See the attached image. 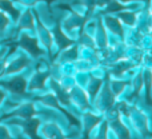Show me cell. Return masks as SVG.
<instances>
[{
	"label": "cell",
	"instance_id": "cell-1",
	"mask_svg": "<svg viewBox=\"0 0 152 139\" xmlns=\"http://www.w3.org/2000/svg\"><path fill=\"white\" fill-rule=\"evenodd\" d=\"M68 96H69V103L74 104L76 108L83 113L86 110H89L92 108L91 106V100L88 98V94H87L86 88L83 87H79V86H74L68 92Z\"/></svg>",
	"mask_w": 152,
	"mask_h": 139
},
{
	"label": "cell",
	"instance_id": "cell-2",
	"mask_svg": "<svg viewBox=\"0 0 152 139\" xmlns=\"http://www.w3.org/2000/svg\"><path fill=\"white\" fill-rule=\"evenodd\" d=\"M127 118L131 121V126H132V129H135V131H137V132L150 131V121H148V116L145 115L142 110H139L137 107L131 106Z\"/></svg>",
	"mask_w": 152,
	"mask_h": 139
},
{
	"label": "cell",
	"instance_id": "cell-3",
	"mask_svg": "<svg viewBox=\"0 0 152 139\" xmlns=\"http://www.w3.org/2000/svg\"><path fill=\"white\" fill-rule=\"evenodd\" d=\"M102 21H103V26L107 29L108 34L124 40L126 31H124V27H123V24H121V21L119 20L118 16H112V15H107V13H105V15H103Z\"/></svg>",
	"mask_w": 152,
	"mask_h": 139
},
{
	"label": "cell",
	"instance_id": "cell-4",
	"mask_svg": "<svg viewBox=\"0 0 152 139\" xmlns=\"http://www.w3.org/2000/svg\"><path fill=\"white\" fill-rule=\"evenodd\" d=\"M52 38H53V46H56L59 51H61V50H64V48L69 47V46L75 44V40L72 39V38H69L68 35L63 31L61 26H56L55 27L53 34H52Z\"/></svg>",
	"mask_w": 152,
	"mask_h": 139
},
{
	"label": "cell",
	"instance_id": "cell-5",
	"mask_svg": "<svg viewBox=\"0 0 152 139\" xmlns=\"http://www.w3.org/2000/svg\"><path fill=\"white\" fill-rule=\"evenodd\" d=\"M20 46L32 56H40L43 52V50L40 48L39 42L35 38L29 36L28 34H23L20 38Z\"/></svg>",
	"mask_w": 152,
	"mask_h": 139
},
{
	"label": "cell",
	"instance_id": "cell-6",
	"mask_svg": "<svg viewBox=\"0 0 152 139\" xmlns=\"http://www.w3.org/2000/svg\"><path fill=\"white\" fill-rule=\"evenodd\" d=\"M118 18L123 26L134 28V27H136L137 21H139L140 12H139V10H124V11L121 10L118 12Z\"/></svg>",
	"mask_w": 152,
	"mask_h": 139
},
{
	"label": "cell",
	"instance_id": "cell-7",
	"mask_svg": "<svg viewBox=\"0 0 152 139\" xmlns=\"http://www.w3.org/2000/svg\"><path fill=\"white\" fill-rule=\"evenodd\" d=\"M79 59V46H69V47L61 50L60 55L58 56V63H74Z\"/></svg>",
	"mask_w": 152,
	"mask_h": 139
},
{
	"label": "cell",
	"instance_id": "cell-8",
	"mask_svg": "<svg viewBox=\"0 0 152 139\" xmlns=\"http://www.w3.org/2000/svg\"><path fill=\"white\" fill-rule=\"evenodd\" d=\"M37 31L40 32V43H42V46L45 48L47 51H51V48L53 47V38H52V34H51L50 31H48L47 28H45V26L42 23V21L37 19Z\"/></svg>",
	"mask_w": 152,
	"mask_h": 139
},
{
	"label": "cell",
	"instance_id": "cell-9",
	"mask_svg": "<svg viewBox=\"0 0 152 139\" xmlns=\"http://www.w3.org/2000/svg\"><path fill=\"white\" fill-rule=\"evenodd\" d=\"M7 86L8 90L15 92V94H24L27 90V80L24 78L18 76V78H13L10 83H7Z\"/></svg>",
	"mask_w": 152,
	"mask_h": 139
},
{
	"label": "cell",
	"instance_id": "cell-10",
	"mask_svg": "<svg viewBox=\"0 0 152 139\" xmlns=\"http://www.w3.org/2000/svg\"><path fill=\"white\" fill-rule=\"evenodd\" d=\"M0 10L5 11V12H8V13H11V15H12V18L15 19V20H16V19H19L18 10H15V8H13L12 3H11L10 0H0Z\"/></svg>",
	"mask_w": 152,
	"mask_h": 139
},
{
	"label": "cell",
	"instance_id": "cell-11",
	"mask_svg": "<svg viewBox=\"0 0 152 139\" xmlns=\"http://www.w3.org/2000/svg\"><path fill=\"white\" fill-rule=\"evenodd\" d=\"M147 26H148V31L152 32V15H150V18H148V20H147Z\"/></svg>",
	"mask_w": 152,
	"mask_h": 139
},
{
	"label": "cell",
	"instance_id": "cell-12",
	"mask_svg": "<svg viewBox=\"0 0 152 139\" xmlns=\"http://www.w3.org/2000/svg\"><path fill=\"white\" fill-rule=\"evenodd\" d=\"M150 13L152 15V0H151V5H150Z\"/></svg>",
	"mask_w": 152,
	"mask_h": 139
}]
</instances>
